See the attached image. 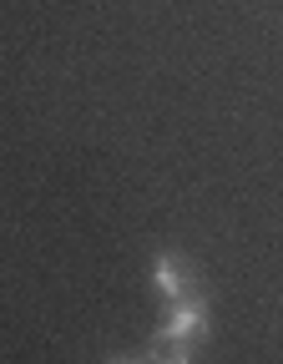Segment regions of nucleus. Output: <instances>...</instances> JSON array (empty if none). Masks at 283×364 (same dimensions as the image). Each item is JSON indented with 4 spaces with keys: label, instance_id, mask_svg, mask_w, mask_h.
<instances>
[{
    "label": "nucleus",
    "instance_id": "f257e3e1",
    "mask_svg": "<svg viewBox=\"0 0 283 364\" xmlns=\"http://www.w3.org/2000/svg\"><path fill=\"white\" fill-rule=\"evenodd\" d=\"M208 324H213V318H208L203 299H193V294L172 299L167 314H162V324H157V334H152L147 359H193V344L208 334Z\"/></svg>",
    "mask_w": 283,
    "mask_h": 364
},
{
    "label": "nucleus",
    "instance_id": "f03ea898",
    "mask_svg": "<svg viewBox=\"0 0 283 364\" xmlns=\"http://www.w3.org/2000/svg\"><path fill=\"white\" fill-rule=\"evenodd\" d=\"M152 289H157L167 304L182 299V294H193V279H187V268H182L177 253H157V258H152Z\"/></svg>",
    "mask_w": 283,
    "mask_h": 364
}]
</instances>
